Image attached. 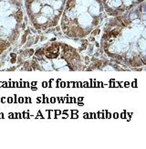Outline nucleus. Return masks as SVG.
<instances>
[{
	"label": "nucleus",
	"mask_w": 146,
	"mask_h": 149,
	"mask_svg": "<svg viewBox=\"0 0 146 149\" xmlns=\"http://www.w3.org/2000/svg\"><path fill=\"white\" fill-rule=\"evenodd\" d=\"M105 16L101 0H67L61 29L69 38H83L103 22Z\"/></svg>",
	"instance_id": "2"
},
{
	"label": "nucleus",
	"mask_w": 146,
	"mask_h": 149,
	"mask_svg": "<svg viewBox=\"0 0 146 149\" xmlns=\"http://www.w3.org/2000/svg\"><path fill=\"white\" fill-rule=\"evenodd\" d=\"M107 16L117 17L134 9L143 3L145 0H101Z\"/></svg>",
	"instance_id": "4"
},
{
	"label": "nucleus",
	"mask_w": 146,
	"mask_h": 149,
	"mask_svg": "<svg viewBox=\"0 0 146 149\" xmlns=\"http://www.w3.org/2000/svg\"><path fill=\"white\" fill-rule=\"evenodd\" d=\"M67 0H25L28 16L35 29L47 30L56 27Z\"/></svg>",
	"instance_id": "3"
},
{
	"label": "nucleus",
	"mask_w": 146,
	"mask_h": 149,
	"mask_svg": "<svg viewBox=\"0 0 146 149\" xmlns=\"http://www.w3.org/2000/svg\"><path fill=\"white\" fill-rule=\"evenodd\" d=\"M145 3L123 15L113 17L103 29L101 47L113 60L129 66L145 65Z\"/></svg>",
	"instance_id": "1"
}]
</instances>
